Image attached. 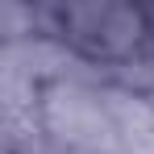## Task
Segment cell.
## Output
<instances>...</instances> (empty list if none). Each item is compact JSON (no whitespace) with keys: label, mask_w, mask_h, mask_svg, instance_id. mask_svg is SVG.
<instances>
[{"label":"cell","mask_w":154,"mask_h":154,"mask_svg":"<svg viewBox=\"0 0 154 154\" xmlns=\"http://www.w3.org/2000/svg\"><path fill=\"white\" fill-rule=\"evenodd\" d=\"M54 25L75 54L121 71L129 63H146L154 50V25L142 8L125 4H71L54 8Z\"/></svg>","instance_id":"cell-1"}]
</instances>
